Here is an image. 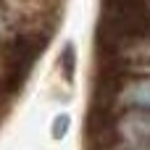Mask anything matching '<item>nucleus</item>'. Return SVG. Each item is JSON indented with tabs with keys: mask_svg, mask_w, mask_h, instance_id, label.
Returning a JSON list of instances; mask_svg holds the SVG:
<instances>
[{
	"mask_svg": "<svg viewBox=\"0 0 150 150\" xmlns=\"http://www.w3.org/2000/svg\"><path fill=\"white\" fill-rule=\"evenodd\" d=\"M121 134L132 142H145L150 140V113L145 111H134V113H127L121 119Z\"/></svg>",
	"mask_w": 150,
	"mask_h": 150,
	"instance_id": "nucleus-1",
	"label": "nucleus"
},
{
	"mask_svg": "<svg viewBox=\"0 0 150 150\" xmlns=\"http://www.w3.org/2000/svg\"><path fill=\"white\" fill-rule=\"evenodd\" d=\"M124 100L142 108V111H148L150 108V79H140V82L129 84L127 92H124Z\"/></svg>",
	"mask_w": 150,
	"mask_h": 150,
	"instance_id": "nucleus-2",
	"label": "nucleus"
},
{
	"mask_svg": "<svg viewBox=\"0 0 150 150\" xmlns=\"http://www.w3.org/2000/svg\"><path fill=\"white\" fill-rule=\"evenodd\" d=\"M66 132H69V116L61 113V116H55V121H53V137L58 140V137H63Z\"/></svg>",
	"mask_w": 150,
	"mask_h": 150,
	"instance_id": "nucleus-3",
	"label": "nucleus"
},
{
	"mask_svg": "<svg viewBox=\"0 0 150 150\" xmlns=\"http://www.w3.org/2000/svg\"><path fill=\"white\" fill-rule=\"evenodd\" d=\"M142 150H150V148H142Z\"/></svg>",
	"mask_w": 150,
	"mask_h": 150,
	"instance_id": "nucleus-4",
	"label": "nucleus"
}]
</instances>
